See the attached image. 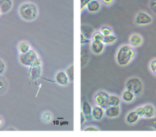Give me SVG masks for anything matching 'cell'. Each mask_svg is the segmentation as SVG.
Here are the masks:
<instances>
[{
  "instance_id": "cell-1",
  "label": "cell",
  "mask_w": 156,
  "mask_h": 137,
  "mask_svg": "<svg viewBox=\"0 0 156 137\" xmlns=\"http://www.w3.org/2000/svg\"><path fill=\"white\" fill-rule=\"evenodd\" d=\"M135 56V52L132 47L124 45L120 47L116 55V60L120 66H126L131 62Z\"/></svg>"
},
{
  "instance_id": "cell-2",
  "label": "cell",
  "mask_w": 156,
  "mask_h": 137,
  "mask_svg": "<svg viewBox=\"0 0 156 137\" xmlns=\"http://www.w3.org/2000/svg\"><path fill=\"white\" fill-rule=\"evenodd\" d=\"M18 14L24 21H31L37 18L38 8L34 3L26 2L20 5Z\"/></svg>"
},
{
  "instance_id": "cell-3",
  "label": "cell",
  "mask_w": 156,
  "mask_h": 137,
  "mask_svg": "<svg viewBox=\"0 0 156 137\" xmlns=\"http://www.w3.org/2000/svg\"><path fill=\"white\" fill-rule=\"evenodd\" d=\"M126 88L136 95H140L143 92V84L142 80L138 77H131L126 81Z\"/></svg>"
},
{
  "instance_id": "cell-4",
  "label": "cell",
  "mask_w": 156,
  "mask_h": 137,
  "mask_svg": "<svg viewBox=\"0 0 156 137\" xmlns=\"http://www.w3.org/2000/svg\"><path fill=\"white\" fill-rule=\"evenodd\" d=\"M39 58L37 53L34 50L30 49L27 52L24 54H20L19 55V62L22 65L26 67H31L34 65L36 61Z\"/></svg>"
},
{
  "instance_id": "cell-5",
  "label": "cell",
  "mask_w": 156,
  "mask_h": 137,
  "mask_svg": "<svg viewBox=\"0 0 156 137\" xmlns=\"http://www.w3.org/2000/svg\"><path fill=\"white\" fill-rule=\"evenodd\" d=\"M152 22V18L150 15L145 12H140L135 18V23L137 25L144 26L150 24Z\"/></svg>"
},
{
  "instance_id": "cell-6",
  "label": "cell",
  "mask_w": 156,
  "mask_h": 137,
  "mask_svg": "<svg viewBox=\"0 0 156 137\" xmlns=\"http://www.w3.org/2000/svg\"><path fill=\"white\" fill-rule=\"evenodd\" d=\"M109 94L105 91H99L94 98V102L96 103V105L101 106L104 109H106L108 108V103H107V97Z\"/></svg>"
},
{
  "instance_id": "cell-7",
  "label": "cell",
  "mask_w": 156,
  "mask_h": 137,
  "mask_svg": "<svg viewBox=\"0 0 156 137\" xmlns=\"http://www.w3.org/2000/svg\"><path fill=\"white\" fill-rule=\"evenodd\" d=\"M42 74V67L41 65H32L30 67L29 70V76L32 81H36L40 77H41Z\"/></svg>"
},
{
  "instance_id": "cell-8",
  "label": "cell",
  "mask_w": 156,
  "mask_h": 137,
  "mask_svg": "<svg viewBox=\"0 0 156 137\" xmlns=\"http://www.w3.org/2000/svg\"><path fill=\"white\" fill-rule=\"evenodd\" d=\"M55 81L60 86H66L69 84L70 80L66 71H60L56 73L55 76Z\"/></svg>"
},
{
  "instance_id": "cell-9",
  "label": "cell",
  "mask_w": 156,
  "mask_h": 137,
  "mask_svg": "<svg viewBox=\"0 0 156 137\" xmlns=\"http://www.w3.org/2000/svg\"><path fill=\"white\" fill-rule=\"evenodd\" d=\"M120 106H109L108 109H105V115L108 118H114L118 117L120 115Z\"/></svg>"
},
{
  "instance_id": "cell-10",
  "label": "cell",
  "mask_w": 156,
  "mask_h": 137,
  "mask_svg": "<svg viewBox=\"0 0 156 137\" xmlns=\"http://www.w3.org/2000/svg\"><path fill=\"white\" fill-rule=\"evenodd\" d=\"M105 45L103 42H98V41L93 40L91 43V49L94 54H101L105 50Z\"/></svg>"
},
{
  "instance_id": "cell-11",
  "label": "cell",
  "mask_w": 156,
  "mask_h": 137,
  "mask_svg": "<svg viewBox=\"0 0 156 137\" xmlns=\"http://www.w3.org/2000/svg\"><path fill=\"white\" fill-rule=\"evenodd\" d=\"M105 115V109L101 106L95 105L92 108V118L96 121H101Z\"/></svg>"
},
{
  "instance_id": "cell-12",
  "label": "cell",
  "mask_w": 156,
  "mask_h": 137,
  "mask_svg": "<svg viewBox=\"0 0 156 137\" xmlns=\"http://www.w3.org/2000/svg\"><path fill=\"white\" fill-rule=\"evenodd\" d=\"M13 6L12 0H0V11L2 14H6L10 12Z\"/></svg>"
},
{
  "instance_id": "cell-13",
  "label": "cell",
  "mask_w": 156,
  "mask_h": 137,
  "mask_svg": "<svg viewBox=\"0 0 156 137\" xmlns=\"http://www.w3.org/2000/svg\"><path fill=\"white\" fill-rule=\"evenodd\" d=\"M82 112L86 117L87 119L91 120L92 119V107L90 105L88 102L85 101L82 103Z\"/></svg>"
},
{
  "instance_id": "cell-14",
  "label": "cell",
  "mask_w": 156,
  "mask_h": 137,
  "mask_svg": "<svg viewBox=\"0 0 156 137\" xmlns=\"http://www.w3.org/2000/svg\"><path fill=\"white\" fill-rule=\"evenodd\" d=\"M101 3L98 0H91L88 5H87V9L91 13L98 12L101 9Z\"/></svg>"
},
{
  "instance_id": "cell-15",
  "label": "cell",
  "mask_w": 156,
  "mask_h": 137,
  "mask_svg": "<svg viewBox=\"0 0 156 137\" xmlns=\"http://www.w3.org/2000/svg\"><path fill=\"white\" fill-rule=\"evenodd\" d=\"M139 119H140V116H139L136 111H132L129 113H128L126 118V122L129 124H136L139 121Z\"/></svg>"
},
{
  "instance_id": "cell-16",
  "label": "cell",
  "mask_w": 156,
  "mask_h": 137,
  "mask_svg": "<svg viewBox=\"0 0 156 137\" xmlns=\"http://www.w3.org/2000/svg\"><path fill=\"white\" fill-rule=\"evenodd\" d=\"M120 99L118 96L114 95H108L107 97V103L108 107L109 106H120Z\"/></svg>"
},
{
  "instance_id": "cell-17",
  "label": "cell",
  "mask_w": 156,
  "mask_h": 137,
  "mask_svg": "<svg viewBox=\"0 0 156 137\" xmlns=\"http://www.w3.org/2000/svg\"><path fill=\"white\" fill-rule=\"evenodd\" d=\"M145 109V116L144 118H148V119H150L154 117L155 114V109L154 108V106L152 105L148 104L144 106Z\"/></svg>"
},
{
  "instance_id": "cell-18",
  "label": "cell",
  "mask_w": 156,
  "mask_h": 137,
  "mask_svg": "<svg viewBox=\"0 0 156 137\" xmlns=\"http://www.w3.org/2000/svg\"><path fill=\"white\" fill-rule=\"evenodd\" d=\"M136 95L131 91L126 89V91L123 92V95H122V100L125 102H132L134 99H135Z\"/></svg>"
},
{
  "instance_id": "cell-19",
  "label": "cell",
  "mask_w": 156,
  "mask_h": 137,
  "mask_svg": "<svg viewBox=\"0 0 156 137\" xmlns=\"http://www.w3.org/2000/svg\"><path fill=\"white\" fill-rule=\"evenodd\" d=\"M129 42H130L131 45L133 47L140 46L143 43V38L139 34H133L131 36L130 39H129Z\"/></svg>"
},
{
  "instance_id": "cell-20",
  "label": "cell",
  "mask_w": 156,
  "mask_h": 137,
  "mask_svg": "<svg viewBox=\"0 0 156 137\" xmlns=\"http://www.w3.org/2000/svg\"><path fill=\"white\" fill-rule=\"evenodd\" d=\"M81 30H82V34L86 38L89 39V38L92 37V35L94 33V29L90 27V26L82 25V27H81Z\"/></svg>"
},
{
  "instance_id": "cell-21",
  "label": "cell",
  "mask_w": 156,
  "mask_h": 137,
  "mask_svg": "<svg viewBox=\"0 0 156 137\" xmlns=\"http://www.w3.org/2000/svg\"><path fill=\"white\" fill-rule=\"evenodd\" d=\"M89 60V53L86 49L82 50L81 52V65L82 67H85Z\"/></svg>"
},
{
  "instance_id": "cell-22",
  "label": "cell",
  "mask_w": 156,
  "mask_h": 137,
  "mask_svg": "<svg viewBox=\"0 0 156 137\" xmlns=\"http://www.w3.org/2000/svg\"><path fill=\"white\" fill-rule=\"evenodd\" d=\"M30 45L26 42H22L18 45V51H19V52L21 53V54H24V53L30 51Z\"/></svg>"
},
{
  "instance_id": "cell-23",
  "label": "cell",
  "mask_w": 156,
  "mask_h": 137,
  "mask_svg": "<svg viewBox=\"0 0 156 137\" xmlns=\"http://www.w3.org/2000/svg\"><path fill=\"white\" fill-rule=\"evenodd\" d=\"M8 89V82L4 77L0 76V95H2Z\"/></svg>"
},
{
  "instance_id": "cell-24",
  "label": "cell",
  "mask_w": 156,
  "mask_h": 137,
  "mask_svg": "<svg viewBox=\"0 0 156 137\" xmlns=\"http://www.w3.org/2000/svg\"><path fill=\"white\" fill-rule=\"evenodd\" d=\"M117 37L115 35H108V36H104L103 42L105 44H112L114 42H115L117 41Z\"/></svg>"
},
{
  "instance_id": "cell-25",
  "label": "cell",
  "mask_w": 156,
  "mask_h": 137,
  "mask_svg": "<svg viewBox=\"0 0 156 137\" xmlns=\"http://www.w3.org/2000/svg\"><path fill=\"white\" fill-rule=\"evenodd\" d=\"M104 35L102 34L101 32H94L92 35V39L94 41H98V42H103V39H104Z\"/></svg>"
},
{
  "instance_id": "cell-26",
  "label": "cell",
  "mask_w": 156,
  "mask_h": 137,
  "mask_svg": "<svg viewBox=\"0 0 156 137\" xmlns=\"http://www.w3.org/2000/svg\"><path fill=\"white\" fill-rule=\"evenodd\" d=\"M66 73L68 75L70 81H73V80H74V66L73 65H70L66 69Z\"/></svg>"
},
{
  "instance_id": "cell-27",
  "label": "cell",
  "mask_w": 156,
  "mask_h": 137,
  "mask_svg": "<svg viewBox=\"0 0 156 137\" xmlns=\"http://www.w3.org/2000/svg\"><path fill=\"white\" fill-rule=\"evenodd\" d=\"M101 32L104 36H108V35L113 34V30L109 27H102Z\"/></svg>"
},
{
  "instance_id": "cell-28",
  "label": "cell",
  "mask_w": 156,
  "mask_h": 137,
  "mask_svg": "<svg viewBox=\"0 0 156 137\" xmlns=\"http://www.w3.org/2000/svg\"><path fill=\"white\" fill-rule=\"evenodd\" d=\"M42 119L44 122H50L52 120V115L50 112H45L43 114Z\"/></svg>"
},
{
  "instance_id": "cell-29",
  "label": "cell",
  "mask_w": 156,
  "mask_h": 137,
  "mask_svg": "<svg viewBox=\"0 0 156 137\" xmlns=\"http://www.w3.org/2000/svg\"><path fill=\"white\" fill-rule=\"evenodd\" d=\"M6 70V65L2 59L0 58V76L2 75Z\"/></svg>"
},
{
  "instance_id": "cell-30",
  "label": "cell",
  "mask_w": 156,
  "mask_h": 137,
  "mask_svg": "<svg viewBox=\"0 0 156 137\" xmlns=\"http://www.w3.org/2000/svg\"><path fill=\"white\" fill-rule=\"evenodd\" d=\"M136 113L138 114V115L140 116V118H143L145 116V109L144 106L143 107H140L136 110Z\"/></svg>"
},
{
  "instance_id": "cell-31",
  "label": "cell",
  "mask_w": 156,
  "mask_h": 137,
  "mask_svg": "<svg viewBox=\"0 0 156 137\" xmlns=\"http://www.w3.org/2000/svg\"><path fill=\"white\" fill-rule=\"evenodd\" d=\"M149 67H150L151 71H152L154 74H156V58L153 59V60L150 62Z\"/></svg>"
},
{
  "instance_id": "cell-32",
  "label": "cell",
  "mask_w": 156,
  "mask_h": 137,
  "mask_svg": "<svg viewBox=\"0 0 156 137\" xmlns=\"http://www.w3.org/2000/svg\"><path fill=\"white\" fill-rule=\"evenodd\" d=\"M91 42V41L88 39V38L85 37L82 33H81V44L82 45H86Z\"/></svg>"
},
{
  "instance_id": "cell-33",
  "label": "cell",
  "mask_w": 156,
  "mask_h": 137,
  "mask_svg": "<svg viewBox=\"0 0 156 137\" xmlns=\"http://www.w3.org/2000/svg\"><path fill=\"white\" fill-rule=\"evenodd\" d=\"M149 8L154 13L156 14V0H151L149 2Z\"/></svg>"
},
{
  "instance_id": "cell-34",
  "label": "cell",
  "mask_w": 156,
  "mask_h": 137,
  "mask_svg": "<svg viewBox=\"0 0 156 137\" xmlns=\"http://www.w3.org/2000/svg\"><path fill=\"white\" fill-rule=\"evenodd\" d=\"M91 0H81V9L83 10V8L85 7H86L87 5L91 2Z\"/></svg>"
},
{
  "instance_id": "cell-35",
  "label": "cell",
  "mask_w": 156,
  "mask_h": 137,
  "mask_svg": "<svg viewBox=\"0 0 156 137\" xmlns=\"http://www.w3.org/2000/svg\"><path fill=\"white\" fill-rule=\"evenodd\" d=\"M84 131H99V129H98L95 127L89 126V127H87L86 128L84 129Z\"/></svg>"
},
{
  "instance_id": "cell-36",
  "label": "cell",
  "mask_w": 156,
  "mask_h": 137,
  "mask_svg": "<svg viewBox=\"0 0 156 137\" xmlns=\"http://www.w3.org/2000/svg\"><path fill=\"white\" fill-rule=\"evenodd\" d=\"M86 117L85 116V115L83 114V112H81V124H84V123L85 122V121H86Z\"/></svg>"
},
{
  "instance_id": "cell-37",
  "label": "cell",
  "mask_w": 156,
  "mask_h": 137,
  "mask_svg": "<svg viewBox=\"0 0 156 137\" xmlns=\"http://www.w3.org/2000/svg\"><path fill=\"white\" fill-rule=\"evenodd\" d=\"M152 127H153L154 129L156 130V118H154L153 120H152Z\"/></svg>"
},
{
  "instance_id": "cell-38",
  "label": "cell",
  "mask_w": 156,
  "mask_h": 137,
  "mask_svg": "<svg viewBox=\"0 0 156 137\" xmlns=\"http://www.w3.org/2000/svg\"><path fill=\"white\" fill-rule=\"evenodd\" d=\"M104 3L107 5H110L113 2V0H103Z\"/></svg>"
},
{
  "instance_id": "cell-39",
  "label": "cell",
  "mask_w": 156,
  "mask_h": 137,
  "mask_svg": "<svg viewBox=\"0 0 156 137\" xmlns=\"http://www.w3.org/2000/svg\"><path fill=\"white\" fill-rule=\"evenodd\" d=\"M2 123H3V121H2V118H0V127H1V126L2 125Z\"/></svg>"
},
{
  "instance_id": "cell-40",
  "label": "cell",
  "mask_w": 156,
  "mask_h": 137,
  "mask_svg": "<svg viewBox=\"0 0 156 137\" xmlns=\"http://www.w3.org/2000/svg\"><path fill=\"white\" fill-rule=\"evenodd\" d=\"M1 14H2V13H1V11H0V15H1Z\"/></svg>"
}]
</instances>
